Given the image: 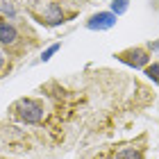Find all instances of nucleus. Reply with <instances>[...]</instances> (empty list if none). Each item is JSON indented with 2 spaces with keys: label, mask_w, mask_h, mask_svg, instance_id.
<instances>
[{
  "label": "nucleus",
  "mask_w": 159,
  "mask_h": 159,
  "mask_svg": "<svg viewBox=\"0 0 159 159\" xmlns=\"http://www.w3.org/2000/svg\"><path fill=\"white\" fill-rule=\"evenodd\" d=\"M14 111L18 114V118L27 123V125H37L43 120V102L37 98H20L14 105Z\"/></svg>",
  "instance_id": "1"
},
{
  "label": "nucleus",
  "mask_w": 159,
  "mask_h": 159,
  "mask_svg": "<svg viewBox=\"0 0 159 159\" xmlns=\"http://www.w3.org/2000/svg\"><path fill=\"white\" fill-rule=\"evenodd\" d=\"M116 59L123 61V64H127V66L143 68V66H148L150 55H148V50H146V48H127V50H123V52L116 55Z\"/></svg>",
  "instance_id": "2"
},
{
  "label": "nucleus",
  "mask_w": 159,
  "mask_h": 159,
  "mask_svg": "<svg viewBox=\"0 0 159 159\" xmlns=\"http://www.w3.org/2000/svg\"><path fill=\"white\" fill-rule=\"evenodd\" d=\"M116 18L118 16L111 14V11H98L86 20V27H89V30H109V27L116 25Z\"/></svg>",
  "instance_id": "3"
},
{
  "label": "nucleus",
  "mask_w": 159,
  "mask_h": 159,
  "mask_svg": "<svg viewBox=\"0 0 159 159\" xmlns=\"http://www.w3.org/2000/svg\"><path fill=\"white\" fill-rule=\"evenodd\" d=\"M18 41V30L7 20H0V43L5 46H14Z\"/></svg>",
  "instance_id": "4"
},
{
  "label": "nucleus",
  "mask_w": 159,
  "mask_h": 159,
  "mask_svg": "<svg viewBox=\"0 0 159 159\" xmlns=\"http://www.w3.org/2000/svg\"><path fill=\"white\" fill-rule=\"evenodd\" d=\"M46 20L50 25H59L61 20H64V14H61V9H59V5H48V9H46Z\"/></svg>",
  "instance_id": "5"
},
{
  "label": "nucleus",
  "mask_w": 159,
  "mask_h": 159,
  "mask_svg": "<svg viewBox=\"0 0 159 159\" xmlns=\"http://www.w3.org/2000/svg\"><path fill=\"white\" fill-rule=\"evenodd\" d=\"M116 159H143V152L139 148H125L116 155Z\"/></svg>",
  "instance_id": "6"
},
{
  "label": "nucleus",
  "mask_w": 159,
  "mask_h": 159,
  "mask_svg": "<svg viewBox=\"0 0 159 159\" xmlns=\"http://www.w3.org/2000/svg\"><path fill=\"white\" fill-rule=\"evenodd\" d=\"M129 7V0H114L111 2V14H116V16H120V14H125Z\"/></svg>",
  "instance_id": "7"
},
{
  "label": "nucleus",
  "mask_w": 159,
  "mask_h": 159,
  "mask_svg": "<svg viewBox=\"0 0 159 159\" xmlns=\"http://www.w3.org/2000/svg\"><path fill=\"white\" fill-rule=\"evenodd\" d=\"M146 75L152 80L155 84H159V61H155V64H150V66H146Z\"/></svg>",
  "instance_id": "8"
},
{
  "label": "nucleus",
  "mask_w": 159,
  "mask_h": 159,
  "mask_svg": "<svg viewBox=\"0 0 159 159\" xmlns=\"http://www.w3.org/2000/svg\"><path fill=\"white\" fill-rule=\"evenodd\" d=\"M59 48H61L59 43H52V46H50V48L46 50V52L41 55V59H43V61H48V59H50V57H52V55H55V52H57V50H59Z\"/></svg>",
  "instance_id": "9"
},
{
  "label": "nucleus",
  "mask_w": 159,
  "mask_h": 159,
  "mask_svg": "<svg viewBox=\"0 0 159 159\" xmlns=\"http://www.w3.org/2000/svg\"><path fill=\"white\" fill-rule=\"evenodd\" d=\"M2 11H5V14H9V16H11V14H14V7H11L9 2H7V5H2Z\"/></svg>",
  "instance_id": "10"
},
{
  "label": "nucleus",
  "mask_w": 159,
  "mask_h": 159,
  "mask_svg": "<svg viewBox=\"0 0 159 159\" xmlns=\"http://www.w3.org/2000/svg\"><path fill=\"white\" fill-rule=\"evenodd\" d=\"M5 66V55H2V50H0V68Z\"/></svg>",
  "instance_id": "11"
},
{
  "label": "nucleus",
  "mask_w": 159,
  "mask_h": 159,
  "mask_svg": "<svg viewBox=\"0 0 159 159\" xmlns=\"http://www.w3.org/2000/svg\"><path fill=\"white\" fill-rule=\"evenodd\" d=\"M150 48H152V50H159V41H152V43H150Z\"/></svg>",
  "instance_id": "12"
}]
</instances>
